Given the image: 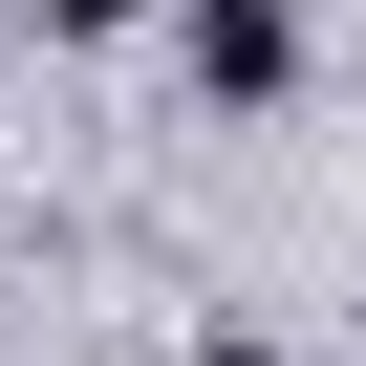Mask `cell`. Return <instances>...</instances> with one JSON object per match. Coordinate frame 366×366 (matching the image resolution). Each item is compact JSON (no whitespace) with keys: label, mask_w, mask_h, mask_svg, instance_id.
<instances>
[{"label":"cell","mask_w":366,"mask_h":366,"mask_svg":"<svg viewBox=\"0 0 366 366\" xmlns=\"http://www.w3.org/2000/svg\"><path fill=\"white\" fill-rule=\"evenodd\" d=\"M194 86L280 108V86H302V22H280V0H194Z\"/></svg>","instance_id":"6da1fadb"},{"label":"cell","mask_w":366,"mask_h":366,"mask_svg":"<svg viewBox=\"0 0 366 366\" xmlns=\"http://www.w3.org/2000/svg\"><path fill=\"white\" fill-rule=\"evenodd\" d=\"M44 22H151V0H44Z\"/></svg>","instance_id":"7a4b0ae2"},{"label":"cell","mask_w":366,"mask_h":366,"mask_svg":"<svg viewBox=\"0 0 366 366\" xmlns=\"http://www.w3.org/2000/svg\"><path fill=\"white\" fill-rule=\"evenodd\" d=\"M194 366H280V345H194Z\"/></svg>","instance_id":"3957f363"}]
</instances>
